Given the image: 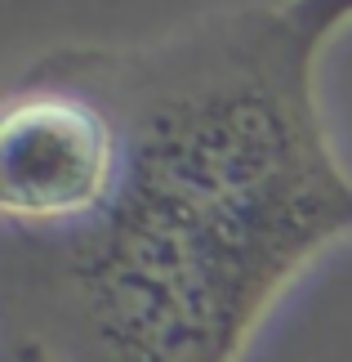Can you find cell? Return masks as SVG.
<instances>
[{"mask_svg": "<svg viewBox=\"0 0 352 362\" xmlns=\"http://www.w3.org/2000/svg\"><path fill=\"white\" fill-rule=\"evenodd\" d=\"M36 67L98 99L121 134L116 188L90 219L5 228V317L63 362H241L286 286L352 238L317 49L281 9H219Z\"/></svg>", "mask_w": 352, "mask_h": 362, "instance_id": "cell-1", "label": "cell"}, {"mask_svg": "<svg viewBox=\"0 0 352 362\" xmlns=\"http://www.w3.org/2000/svg\"><path fill=\"white\" fill-rule=\"evenodd\" d=\"M121 134L85 90L32 67L0 117V215L5 228H67L111 197Z\"/></svg>", "mask_w": 352, "mask_h": 362, "instance_id": "cell-2", "label": "cell"}, {"mask_svg": "<svg viewBox=\"0 0 352 362\" xmlns=\"http://www.w3.org/2000/svg\"><path fill=\"white\" fill-rule=\"evenodd\" d=\"M281 13L308 49H321V40L352 18V0H290V5H281Z\"/></svg>", "mask_w": 352, "mask_h": 362, "instance_id": "cell-3", "label": "cell"}, {"mask_svg": "<svg viewBox=\"0 0 352 362\" xmlns=\"http://www.w3.org/2000/svg\"><path fill=\"white\" fill-rule=\"evenodd\" d=\"M0 362H63V358L54 354L49 344L36 336V331L5 322V358H0Z\"/></svg>", "mask_w": 352, "mask_h": 362, "instance_id": "cell-4", "label": "cell"}]
</instances>
